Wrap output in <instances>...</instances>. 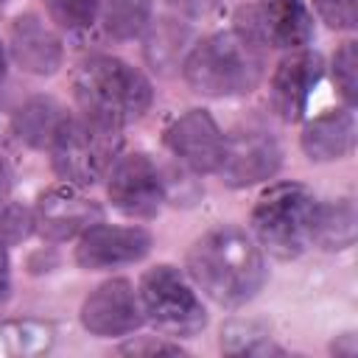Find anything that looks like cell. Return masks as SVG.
Masks as SVG:
<instances>
[{"mask_svg": "<svg viewBox=\"0 0 358 358\" xmlns=\"http://www.w3.org/2000/svg\"><path fill=\"white\" fill-rule=\"evenodd\" d=\"M187 274L218 305L235 308L257 296L266 282V260L255 241L238 227L204 232L187 252Z\"/></svg>", "mask_w": 358, "mask_h": 358, "instance_id": "1", "label": "cell"}, {"mask_svg": "<svg viewBox=\"0 0 358 358\" xmlns=\"http://www.w3.org/2000/svg\"><path fill=\"white\" fill-rule=\"evenodd\" d=\"M266 45L249 31H232L201 39L185 59V81L193 92L207 98H229L252 92L263 78Z\"/></svg>", "mask_w": 358, "mask_h": 358, "instance_id": "2", "label": "cell"}, {"mask_svg": "<svg viewBox=\"0 0 358 358\" xmlns=\"http://www.w3.org/2000/svg\"><path fill=\"white\" fill-rule=\"evenodd\" d=\"M73 92L84 117L115 129L143 117L154 101L151 81L129 62L106 53L90 56L78 64Z\"/></svg>", "mask_w": 358, "mask_h": 358, "instance_id": "3", "label": "cell"}, {"mask_svg": "<svg viewBox=\"0 0 358 358\" xmlns=\"http://www.w3.org/2000/svg\"><path fill=\"white\" fill-rule=\"evenodd\" d=\"M316 215L319 199L305 185L282 182L257 199L252 210V229L274 257L291 260L313 243Z\"/></svg>", "mask_w": 358, "mask_h": 358, "instance_id": "4", "label": "cell"}, {"mask_svg": "<svg viewBox=\"0 0 358 358\" xmlns=\"http://www.w3.org/2000/svg\"><path fill=\"white\" fill-rule=\"evenodd\" d=\"M53 171L78 187L95 185L117 159L120 129L92 117H64L50 140Z\"/></svg>", "mask_w": 358, "mask_h": 358, "instance_id": "5", "label": "cell"}, {"mask_svg": "<svg viewBox=\"0 0 358 358\" xmlns=\"http://www.w3.org/2000/svg\"><path fill=\"white\" fill-rule=\"evenodd\" d=\"M143 316L165 336L190 338L207 324V310L187 280L173 266H154L140 280Z\"/></svg>", "mask_w": 358, "mask_h": 358, "instance_id": "6", "label": "cell"}, {"mask_svg": "<svg viewBox=\"0 0 358 358\" xmlns=\"http://www.w3.org/2000/svg\"><path fill=\"white\" fill-rule=\"evenodd\" d=\"M109 201L131 218H151L165 201V182L148 154H123L109 168Z\"/></svg>", "mask_w": 358, "mask_h": 358, "instance_id": "7", "label": "cell"}, {"mask_svg": "<svg viewBox=\"0 0 358 358\" xmlns=\"http://www.w3.org/2000/svg\"><path fill=\"white\" fill-rule=\"evenodd\" d=\"M238 25L271 48L299 50L313 36V20L302 0H257L241 11Z\"/></svg>", "mask_w": 358, "mask_h": 358, "instance_id": "8", "label": "cell"}, {"mask_svg": "<svg viewBox=\"0 0 358 358\" xmlns=\"http://www.w3.org/2000/svg\"><path fill=\"white\" fill-rule=\"evenodd\" d=\"M143 308L134 285L123 277L101 282L81 305V324L92 336H126L143 324Z\"/></svg>", "mask_w": 358, "mask_h": 358, "instance_id": "9", "label": "cell"}, {"mask_svg": "<svg viewBox=\"0 0 358 358\" xmlns=\"http://www.w3.org/2000/svg\"><path fill=\"white\" fill-rule=\"evenodd\" d=\"M165 143L173 151V157L187 165L196 173H213L221 165L224 157V145L227 137L218 129V123L213 120L210 112L204 109H190L182 117H176L168 131H165Z\"/></svg>", "mask_w": 358, "mask_h": 358, "instance_id": "10", "label": "cell"}, {"mask_svg": "<svg viewBox=\"0 0 358 358\" xmlns=\"http://www.w3.org/2000/svg\"><path fill=\"white\" fill-rule=\"evenodd\" d=\"M151 252V232L143 227H109V224H92L81 232V241L76 246V263L90 271L129 266L143 260Z\"/></svg>", "mask_w": 358, "mask_h": 358, "instance_id": "11", "label": "cell"}, {"mask_svg": "<svg viewBox=\"0 0 358 358\" xmlns=\"http://www.w3.org/2000/svg\"><path fill=\"white\" fill-rule=\"evenodd\" d=\"M282 151L266 131H238L227 137L218 173L232 187H246L271 179L280 171Z\"/></svg>", "mask_w": 358, "mask_h": 358, "instance_id": "12", "label": "cell"}, {"mask_svg": "<svg viewBox=\"0 0 358 358\" xmlns=\"http://www.w3.org/2000/svg\"><path fill=\"white\" fill-rule=\"evenodd\" d=\"M101 221V207L70 185L50 187L39 196L34 227L50 241H67Z\"/></svg>", "mask_w": 358, "mask_h": 358, "instance_id": "13", "label": "cell"}, {"mask_svg": "<svg viewBox=\"0 0 358 358\" xmlns=\"http://www.w3.org/2000/svg\"><path fill=\"white\" fill-rule=\"evenodd\" d=\"M322 78V56L313 50H296L280 62L271 78V106L282 120H299Z\"/></svg>", "mask_w": 358, "mask_h": 358, "instance_id": "14", "label": "cell"}, {"mask_svg": "<svg viewBox=\"0 0 358 358\" xmlns=\"http://www.w3.org/2000/svg\"><path fill=\"white\" fill-rule=\"evenodd\" d=\"M11 56L14 62L34 76H50L62 67V39L36 17L20 14L11 22Z\"/></svg>", "mask_w": 358, "mask_h": 358, "instance_id": "15", "label": "cell"}, {"mask_svg": "<svg viewBox=\"0 0 358 358\" xmlns=\"http://www.w3.org/2000/svg\"><path fill=\"white\" fill-rule=\"evenodd\" d=\"M355 145V115L350 109H330L313 117L302 131V151L313 162L341 159Z\"/></svg>", "mask_w": 358, "mask_h": 358, "instance_id": "16", "label": "cell"}, {"mask_svg": "<svg viewBox=\"0 0 358 358\" xmlns=\"http://www.w3.org/2000/svg\"><path fill=\"white\" fill-rule=\"evenodd\" d=\"M56 330L39 319L0 322V358H34L53 347Z\"/></svg>", "mask_w": 358, "mask_h": 358, "instance_id": "17", "label": "cell"}, {"mask_svg": "<svg viewBox=\"0 0 358 358\" xmlns=\"http://www.w3.org/2000/svg\"><path fill=\"white\" fill-rule=\"evenodd\" d=\"M64 117L67 115H62V106L53 98H31L17 115V134L22 143H28L34 148L50 145V140Z\"/></svg>", "mask_w": 358, "mask_h": 358, "instance_id": "18", "label": "cell"}, {"mask_svg": "<svg viewBox=\"0 0 358 358\" xmlns=\"http://www.w3.org/2000/svg\"><path fill=\"white\" fill-rule=\"evenodd\" d=\"M355 241V207L350 199H338L330 204L319 201L316 235L313 243L324 249H347Z\"/></svg>", "mask_w": 358, "mask_h": 358, "instance_id": "19", "label": "cell"}, {"mask_svg": "<svg viewBox=\"0 0 358 358\" xmlns=\"http://www.w3.org/2000/svg\"><path fill=\"white\" fill-rule=\"evenodd\" d=\"M154 0H103V28L112 39H134L151 20Z\"/></svg>", "mask_w": 358, "mask_h": 358, "instance_id": "20", "label": "cell"}, {"mask_svg": "<svg viewBox=\"0 0 358 358\" xmlns=\"http://www.w3.org/2000/svg\"><path fill=\"white\" fill-rule=\"evenodd\" d=\"M221 347L235 355H266V352H282L280 347L271 344L268 333L260 330L252 322H232L221 333Z\"/></svg>", "mask_w": 358, "mask_h": 358, "instance_id": "21", "label": "cell"}, {"mask_svg": "<svg viewBox=\"0 0 358 358\" xmlns=\"http://www.w3.org/2000/svg\"><path fill=\"white\" fill-rule=\"evenodd\" d=\"M50 20L67 31H84L95 22L101 0H45Z\"/></svg>", "mask_w": 358, "mask_h": 358, "instance_id": "22", "label": "cell"}, {"mask_svg": "<svg viewBox=\"0 0 358 358\" xmlns=\"http://www.w3.org/2000/svg\"><path fill=\"white\" fill-rule=\"evenodd\" d=\"M333 78L347 98V103H355L358 98V45L350 39L344 42L333 56Z\"/></svg>", "mask_w": 358, "mask_h": 358, "instance_id": "23", "label": "cell"}, {"mask_svg": "<svg viewBox=\"0 0 358 358\" xmlns=\"http://www.w3.org/2000/svg\"><path fill=\"white\" fill-rule=\"evenodd\" d=\"M34 229V215L20 204L0 207V243H17Z\"/></svg>", "mask_w": 358, "mask_h": 358, "instance_id": "24", "label": "cell"}, {"mask_svg": "<svg viewBox=\"0 0 358 358\" xmlns=\"http://www.w3.org/2000/svg\"><path fill=\"white\" fill-rule=\"evenodd\" d=\"M319 17L336 28V31H350L355 28V20H358V8H355V0H313Z\"/></svg>", "mask_w": 358, "mask_h": 358, "instance_id": "25", "label": "cell"}, {"mask_svg": "<svg viewBox=\"0 0 358 358\" xmlns=\"http://www.w3.org/2000/svg\"><path fill=\"white\" fill-rule=\"evenodd\" d=\"M117 352L123 355H182V347L162 341V338H137V341L123 344Z\"/></svg>", "mask_w": 358, "mask_h": 358, "instance_id": "26", "label": "cell"}, {"mask_svg": "<svg viewBox=\"0 0 358 358\" xmlns=\"http://www.w3.org/2000/svg\"><path fill=\"white\" fill-rule=\"evenodd\" d=\"M173 8H179L182 14H190V17H201V14H210L221 0H168Z\"/></svg>", "mask_w": 358, "mask_h": 358, "instance_id": "27", "label": "cell"}, {"mask_svg": "<svg viewBox=\"0 0 358 358\" xmlns=\"http://www.w3.org/2000/svg\"><path fill=\"white\" fill-rule=\"evenodd\" d=\"M11 291V268H8V252L6 243H0V302L8 296Z\"/></svg>", "mask_w": 358, "mask_h": 358, "instance_id": "28", "label": "cell"}, {"mask_svg": "<svg viewBox=\"0 0 358 358\" xmlns=\"http://www.w3.org/2000/svg\"><path fill=\"white\" fill-rule=\"evenodd\" d=\"M8 190H11V171H8V165L0 159V207H3L6 199H8Z\"/></svg>", "mask_w": 358, "mask_h": 358, "instance_id": "29", "label": "cell"}, {"mask_svg": "<svg viewBox=\"0 0 358 358\" xmlns=\"http://www.w3.org/2000/svg\"><path fill=\"white\" fill-rule=\"evenodd\" d=\"M6 76V53H3V45H0V81Z\"/></svg>", "mask_w": 358, "mask_h": 358, "instance_id": "30", "label": "cell"}]
</instances>
